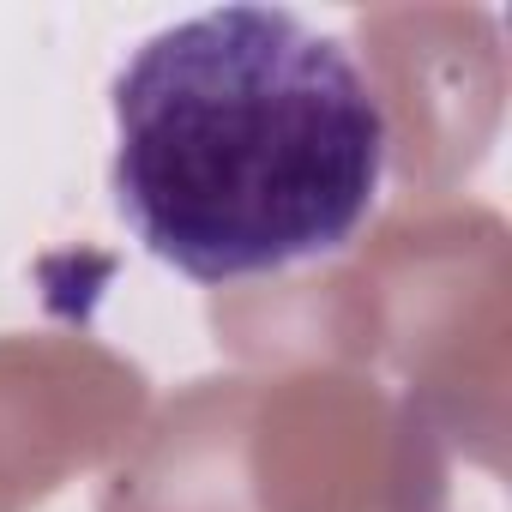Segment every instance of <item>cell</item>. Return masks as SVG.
<instances>
[{
	"label": "cell",
	"mask_w": 512,
	"mask_h": 512,
	"mask_svg": "<svg viewBox=\"0 0 512 512\" xmlns=\"http://www.w3.org/2000/svg\"><path fill=\"white\" fill-rule=\"evenodd\" d=\"M115 211L193 284L344 253L386 181V103L290 7H211L115 73Z\"/></svg>",
	"instance_id": "1"
}]
</instances>
